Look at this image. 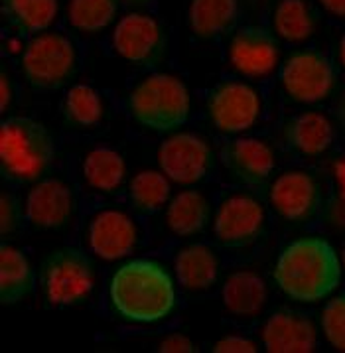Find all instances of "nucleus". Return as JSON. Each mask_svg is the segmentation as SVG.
<instances>
[{
    "instance_id": "nucleus-34",
    "label": "nucleus",
    "mask_w": 345,
    "mask_h": 353,
    "mask_svg": "<svg viewBox=\"0 0 345 353\" xmlns=\"http://www.w3.org/2000/svg\"><path fill=\"white\" fill-rule=\"evenodd\" d=\"M326 223L337 231H344L345 229V199L342 196H335V198L328 201L326 205Z\"/></svg>"
},
{
    "instance_id": "nucleus-2",
    "label": "nucleus",
    "mask_w": 345,
    "mask_h": 353,
    "mask_svg": "<svg viewBox=\"0 0 345 353\" xmlns=\"http://www.w3.org/2000/svg\"><path fill=\"white\" fill-rule=\"evenodd\" d=\"M342 259L320 235H306L280 251L273 276L288 298L300 304H316L330 298L342 284Z\"/></svg>"
},
{
    "instance_id": "nucleus-18",
    "label": "nucleus",
    "mask_w": 345,
    "mask_h": 353,
    "mask_svg": "<svg viewBox=\"0 0 345 353\" xmlns=\"http://www.w3.org/2000/svg\"><path fill=\"white\" fill-rule=\"evenodd\" d=\"M221 298L225 310L233 318L255 320L269 302V288L264 279L255 270H235L223 283Z\"/></svg>"
},
{
    "instance_id": "nucleus-33",
    "label": "nucleus",
    "mask_w": 345,
    "mask_h": 353,
    "mask_svg": "<svg viewBox=\"0 0 345 353\" xmlns=\"http://www.w3.org/2000/svg\"><path fill=\"white\" fill-rule=\"evenodd\" d=\"M160 353H194L196 345L194 341L184 334H170L158 343Z\"/></svg>"
},
{
    "instance_id": "nucleus-14",
    "label": "nucleus",
    "mask_w": 345,
    "mask_h": 353,
    "mask_svg": "<svg viewBox=\"0 0 345 353\" xmlns=\"http://www.w3.org/2000/svg\"><path fill=\"white\" fill-rule=\"evenodd\" d=\"M227 61L231 70L247 79L271 77L280 63V43L266 28L244 26L231 38Z\"/></svg>"
},
{
    "instance_id": "nucleus-28",
    "label": "nucleus",
    "mask_w": 345,
    "mask_h": 353,
    "mask_svg": "<svg viewBox=\"0 0 345 353\" xmlns=\"http://www.w3.org/2000/svg\"><path fill=\"white\" fill-rule=\"evenodd\" d=\"M172 185L168 176L160 170H143L129 184V203L138 215H152L168 205Z\"/></svg>"
},
{
    "instance_id": "nucleus-23",
    "label": "nucleus",
    "mask_w": 345,
    "mask_h": 353,
    "mask_svg": "<svg viewBox=\"0 0 345 353\" xmlns=\"http://www.w3.org/2000/svg\"><path fill=\"white\" fill-rule=\"evenodd\" d=\"M239 16V0H191L187 8V24L196 38L213 40L235 28Z\"/></svg>"
},
{
    "instance_id": "nucleus-38",
    "label": "nucleus",
    "mask_w": 345,
    "mask_h": 353,
    "mask_svg": "<svg viewBox=\"0 0 345 353\" xmlns=\"http://www.w3.org/2000/svg\"><path fill=\"white\" fill-rule=\"evenodd\" d=\"M118 4L129 8V10H143V8L152 4V0H118Z\"/></svg>"
},
{
    "instance_id": "nucleus-1",
    "label": "nucleus",
    "mask_w": 345,
    "mask_h": 353,
    "mask_svg": "<svg viewBox=\"0 0 345 353\" xmlns=\"http://www.w3.org/2000/svg\"><path fill=\"white\" fill-rule=\"evenodd\" d=\"M109 304L127 324H160L178 310L176 281L168 267L154 259H132L113 272Z\"/></svg>"
},
{
    "instance_id": "nucleus-27",
    "label": "nucleus",
    "mask_w": 345,
    "mask_h": 353,
    "mask_svg": "<svg viewBox=\"0 0 345 353\" xmlns=\"http://www.w3.org/2000/svg\"><path fill=\"white\" fill-rule=\"evenodd\" d=\"M2 12L16 32L40 34L56 22L59 0H2Z\"/></svg>"
},
{
    "instance_id": "nucleus-5",
    "label": "nucleus",
    "mask_w": 345,
    "mask_h": 353,
    "mask_svg": "<svg viewBox=\"0 0 345 353\" xmlns=\"http://www.w3.org/2000/svg\"><path fill=\"white\" fill-rule=\"evenodd\" d=\"M38 283L50 306H79L85 304L97 288V265L83 249L61 247L42 261Z\"/></svg>"
},
{
    "instance_id": "nucleus-6",
    "label": "nucleus",
    "mask_w": 345,
    "mask_h": 353,
    "mask_svg": "<svg viewBox=\"0 0 345 353\" xmlns=\"http://www.w3.org/2000/svg\"><path fill=\"white\" fill-rule=\"evenodd\" d=\"M20 68L30 85L54 91L72 83L79 68V54L67 34L45 30L34 34L24 46Z\"/></svg>"
},
{
    "instance_id": "nucleus-8",
    "label": "nucleus",
    "mask_w": 345,
    "mask_h": 353,
    "mask_svg": "<svg viewBox=\"0 0 345 353\" xmlns=\"http://www.w3.org/2000/svg\"><path fill=\"white\" fill-rule=\"evenodd\" d=\"M280 83L292 101L316 105L333 93L337 71L328 56L314 50H300L284 59L280 68Z\"/></svg>"
},
{
    "instance_id": "nucleus-22",
    "label": "nucleus",
    "mask_w": 345,
    "mask_h": 353,
    "mask_svg": "<svg viewBox=\"0 0 345 353\" xmlns=\"http://www.w3.org/2000/svg\"><path fill=\"white\" fill-rule=\"evenodd\" d=\"M166 227L178 237H194L211 221V201L200 190H184L166 205Z\"/></svg>"
},
{
    "instance_id": "nucleus-31",
    "label": "nucleus",
    "mask_w": 345,
    "mask_h": 353,
    "mask_svg": "<svg viewBox=\"0 0 345 353\" xmlns=\"http://www.w3.org/2000/svg\"><path fill=\"white\" fill-rule=\"evenodd\" d=\"M24 215L26 213L22 210L18 198L14 194L4 190L0 196V233H2V237H8V235L16 233L20 229Z\"/></svg>"
},
{
    "instance_id": "nucleus-24",
    "label": "nucleus",
    "mask_w": 345,
    "mask_h": 353,
    "mask_svg": "<svg viewBox=\"0 0 345 353\" xmlns=\"http://www.w3.org/2000/svg\"><path fill=\"white\" fill-rule=\"evenodd\" d=\"M34 290V267L22 249L2 243L0 247V302L12 306Z\"/></svg>"
},
{
    "instance_id": "nucleus-9",
    "label": "nucleus",
    "mask_w": 345,
    "mask_h": 353,
    "mask_svg": "<svg viewBox=\"0 0 345 353\" xmlns=\"http://www.w3.org/2000/svg\"><path fill=\"white\" fill-rule=\"evenodd\" d=\"M111 42L116 56L138 68L160 65L168 54V38L162 24L154 16L138 10L118 18Z\"/></svg>"
},
{
    "instance_id": "nucleus-13",
    "label": "nucleus",
    "mask_w": 345,
    "mask_h": 353,
    "mask_svg": "<svg viewBox=\"0 0 345 353\" xmlns=\"http://www.w3.org/2000/svg\"><path fill=\"white\" fill-rule=\"evenodd\" d=\"M85 239L89 251L97 259L115 263L134 253L140 241V227L125 210L105 208L89 217Z\"/></svg>"
},
{
    "instance_id": "nucleus-16",
    "label": "nucleus",
    "mask_w": 345,
    "mask_h": 353,
    "mask_svg": "<svg viewBox=\"0 0 345 353\" xmlns=\"http://www.w3.org/2000/svg\"><path fill=\"white\" fill-rule=\"evenodd\" d=\"M77 198L67 182L59 178H42L32 185L24 213L30 225L38 229H61L75 215Z\"/></svg>"
},
{
    "instance_id": "nucleus-4",
    "label": "nucleus",
    "mask_w": 345,
    "mask_h": 353,
    "mask_svg": "<svg viewBox=\"0 0 345 353\" xmlns=\"http://www.w3.org/2000/svg\"><path fill=\"white\" fill-rule=\"evenodd\" d=\"M129 113L146 130L172 132L191 114V93L178 75L156 71L130 89Z\"/></svg>"
},
{
    "instance_id": "nucleus-10",
    "label": "nucleus",
    "mask_w": 345,
    "mask_h": 353,
    "mask_svg": "<svg viewBox=\"0 0 345 353\" xmlns=\"http://www.w3.org/2000/svg\"><path fill=\"white\" fill-rule=\"evenodd\" d=\"M158 164L170 182L194 185L209 176L216 164V154L205 137L182 130L160 142Z\"/></svg>"
},
{
    "instance_id": "nucleus-25",
    "label": "nucleus",
    "mask_w": 345,
    "mask_h": 353,
    "mask_svg": "<svg viewBox=\"0 0 345 353\" xmlns=\"http://www.w3.org/2000/svg\"><path fill=\"white\" fill-rule=\"evenodd\" d=\"M274 32L288 43H302L314 36L317 12L308 0H280L274 8Z\"/></svg>"
},
{
    "instance_id": "nucleus-32",
    "label": "nucleus",
    "mask_w": 345,
    "mask_h": 353,
    "mask_svg": "<svg viewBox=\"0 0 345 353\" xmlns=\"http://www.w3.org/2000/svg\"><path fill=\"white\" fill-rule=\"evenodd\" d=\"M213 352L216 353H257L259 352V345L257 341L244 338V336H225L217 341L213 345Z\"/></svg>"
},
{
    "instance_id": "nucleus-36",
    "label": "nucleus",
    "mask_w": 345,
    "mask_h": 353,
    "mask_svg": "<svg viewBox=\"0 0 345 353\" xmlns=\"http://www.w3.org/2000/svg\"><path fill=\"white\" fill-rule=\"evenodd\" d=\"M317 2L328 14L345 22V0H317Z\"/></svg>"
},
{
    "instance_id": "nucleus-29",
    "label": "nucleus",
    "mask_w": 345,
    "mask_h": 353,
    "mask_svg": "<svg viewBox=\"0 0 345 353\" xmlns=\"http://www.w3.org/2000/svg\"><path fill=\"white\" fill-rule=\"evenodd\" d=\"M118 0H67V22L81 34H97L109 28L118 10Z\"/></svg>"
},
{
    "instance_id": "nucleus-39",
    "label": "nucleus",
    "mask_w": 345,
    "mask_h": 353,
    "mask_svg": "<svg viewBox=\"0 0 345 353\" xmlns=\"http://www.w3.org/2000/svg\"><path fill=\"white\" fill-rule=\"evenodd\" d=\"M335 174H337V182H339V190H342V198L345 199V160L344 162H339L337 164V168H335Z\"/></svg>"
},
{
    "instance_id": "nucleus-40",
    "label": "nucleus",
    "mask_w": 345,
    "mask_h": 353,
    "mask_svg": "<svg viewBox=\"0 0 345 353\" xmlns=\"http://www.w3.org/2000/svg\"><path fill=\"white\" fill-rule=\"evenodd\" d=\"M337 54H339V63H342V68L345 70V34L342 36V40H339V48H337Z\"/></svg>"
},
{
    "instance_id": "nucleus-30",
    "label": "nucleus",
    "mask_w": 345,
    "mask_h": 353,
    "mask_svg": "<svg viewBox=\"0 0 345 353\" xmlns=\"http://www.w3.org/2000/svg\"><path fill=\"white\" fill-rule=\"evenodd\" d=\"M320 324L331 347L345 353V294L333 296L324 306Z\"/></svg>"
},
{
    "instance_id": "nucleus-15",
    "label": "nucleus",
    "mask_w": 345,
    "mask_h": 353,
    "mask_svg": "<svg viewBox=\"0 0 345 353\" xmlns=\"http://www.w3.org/2000/svg\"><path fill=\"white\" fill-rule=\"evenodd\" d=\"M221 162L233 182L259 188L274 174L276 152L273 144L264 139L239 134L223 146Z\"/></svg>"
},
{
    "instance_id": "nucleus-3",
    "label": "nucleus",
    "mask_w": 345,
    "mask_h": 353,
    "mask_svg": "<svg viewBox=\"0 0 345 353\" xmlns=\"http://www.w3.org/2000/svg\"><path fill=\"white\" fill-rule=\"evenodd\" d=\"M56 146L50 130L30 117H8L0 127V170L14 184L38 182L52 168Z\"/></svg>"
},
{
    "instance_id": "nucleus-26",
    "label": "nucleus",
    "mask_w": 345,
    "mask_h": 353,
    "mask_svg": "<svg viewBox=\"0 0 345 353\" xmlns=\"http://www.w3.org/2000/svg\"><path fill=\"white\" fill-rule=\"evenodd\" d=\"M63 121L72 128H95L105 119V101L103 95L91 85H72L61 101Z\"/></svg>"
},
{
    "instance_id": "nucleus-20",
    "label": "nucleus",
    "mask_w": 345,
    "mask_h": 353,
    "mask_svg": "<svg viewBox=\"0 0 345 353\" xmlns=\"http://www.w3.org/2000/svg\"><path fill=\"white\" fill-rule=\"evenodd\" d=\"M284 141L298 154L322 156L333 146L335 125L322 111H304L294 114L286 123Z\"/></svg>"
},
{
    "instance_id": "nucleus-17",
    "label": "nucleus",
    "mask_w": 345,
    "mask_h": 353,
    "mask_svg": "<svg viewBox=\"0 0 345 353\" xmlns=\"http://www.w3.org/2000/svg\"><path fill=\"white\" fill-rule=\"evenodd\" d=\"M260 341L269 353H312L317 347V330L310 316L282 308L266 318Z\"/></svg>"
},
{
    "instance_id": "nucleus-41",
    "label": "nucleus",
    "mask_w": 345,
    "mask_h": 353,
    "mask_svg": "<svg viewBox=\"0 0 345 353\" xmlns=\"http://www.w3.org/2000/svg\"><path fill=\"white\" fill-rule=\"evenodd\" d=\"M342 269L345 272V243H344V249H342Z\"/></svg>"
},
{
    "instance_id": "nucleus-19",
    "label": "nucleus",
    "mask_w": 345,
    "mask_h": 353,
    "mask_svg": "<svg viewBox=\"0 0 345 353\" xmlns=\"http://www.w3.org/2000/svg\"><path fill=\"white\" fill-rule=\"evenodd\" d=\"M221 261L205 243H191L182 247L174 256L176 283L186 292H205L219 279Z\"/></svg>"
},
{
    "instance_id": "nucleus-35",
    "label": "nucleus",
    "mask_w": 345,
    "mask_h": 353,
    "mask_svg": "<svg viewBox=\"0 0 345 353\" xmlns=\"http://www.w3.org/2000/svg\"><path fill=\"white\" fill-rule=\"evenodd\" d=\"M12 99H14V89L10 83V77L6 75V71H2V77H0V109H2V113H6L10 109Z\"/></svg>"
},
{
    "instance_id": "nucleus-7",
    "label": "nucleus",
    "mask_w": 345,
    "mask_h": 353,
    "mask_svg": "<svg viewBox=\"0 0 345 353\" xmlns=\"http://www.w3.org/2000/svg\"><path fill=\"white\" fill-rule=\"evenodd\" d=\"M262 99L255 85L241 79H227L216 85L207 95L209 123L223 134L239 137L259 123Z\"/></svg>"
},
{
    "instance_id": "nucleus-37",
    "label": "nucleus",
    "mask_w": 345,
    "mask_h": 353,
    "mask_svg": "<svg viewBox=\"0 0 345 353\" xmlns=\"http://www.w3.org/2000/svg\"><path fill=\"white\" fill-rule=\"evenodd\" d=\"M335 117H337L339 127L345 130V89L342 91V95H339L337 103H335Z\"/></svg>"
},
{
    "instance_id": "nucleus-11",
    "label": "nucleus",
    "mask_w": 345,
    "mask_h": 353,
    "mask_svg": "<svg viewBox=\"0 0 345 353\" xmlns=\"http://www.w3.org/2000/svg\"><path fill=\"white\" fill-rule=\"evenodd\" d=\"M266 210L251 192H233L221 199L213 217V235L219 245L243 249L264 235Z\"/></svg>"
},
{
    "instance_id": "nucleus-12",
    "label": "nucleus",
    "mask_w": 345,
    "mask_h": 353,
    "mask_svg": "<svg viewBox=\"0 0 345 353\" xmlns=\"http://www.w3.org/2000/svg\"><path fill=\"white\" fill-rule=\"evenodd\" d=\"M269 201L282 219L308 223L324 208V188L316 174L308 170H284L271 184Z\"/></svg>"
},
{
    "instance_id": "nucleus-21",
    "label": "nucleus",
    "mask_w": 345,
    "mask_h": 353,
    "mask_svg": "<svg viewBox=\"0 0 345 353\" xmlns=\"http://www.w3.org/2000/svg\"><path fill=\"white\" fill-rule=\"evenodd\" d=\"M81 174L83 182L93 194L113 196L127 180V162L123 154L113 148L95 146L83 156Z\"/></svg>"
}]
</instances>
